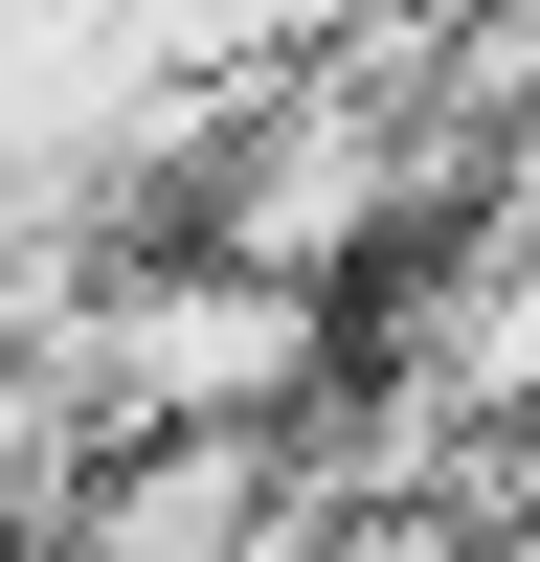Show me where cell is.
<instances>
[{"mask_svg": "<svg viewBox=\"0 0 540 562\" xmlns=\"http://www.w3.org/2000/svg\"><path fill=\"white\" fill-rule=\"evenodd\" d=\"M68 383L113 450H225V428H315V383H338V293H293V270H90L68 293Z\"/></svg>", "mask_w": 540, "mask_h": 562, "instance_id": "cell-1", "label": "cell"}]
</instances>
